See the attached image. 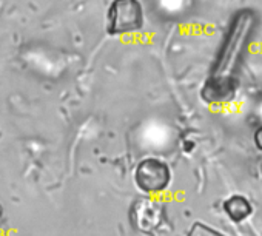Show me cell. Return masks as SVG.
Instances as JSON below:
<instances>
[{
    "label": "cell",
    "instance_id": "cell-1",
    "mask_svg": "<svg viewBox=\"0 0 262 236\" xmlns=\"http://www.w3.org/2000/svg\"><path fill=\"white\" fill-rule=\"evenodd\" d=\"M256 27V16L250 10L239 11L221 47V51L216 57L211 74L202 88V97L207 102H224L234 94L236 80L234 68L237 67L248 42Z\"/></svg>",
    "mask_w": 262,
    "mask_h": 236
},
{
    "label": "cell",
    "instance_id": "cell-2",
    "mask_svg": "<svg viewBox=\"0 0 262 236\" xmlns=\"http://www.w3.org/2000/svg\"><path fill=\"white\" fill-rule=\"evenodd\" d=\"M106 31L111 36L136 33L144 27V8L139 0H113L106 14Z\"/></svg>",
    "mask_w": 262,
    "mask_h": 236
},
{
    "label": "cell",
    "instance_id": "cell-3",
    "mask_svg": "<svg viewBox=\"0 0 262 236\" xmlns=\"http://www.w3.org/2000/svg\"><path fill=\"white\" fill-rule=\"evenodd\" d=\"M135 181L144 193L156 195L168 187L171 181V171L162 159L145 158L136 167Z\"/></svg>",
    "mask_w": 262,
    "mask_h": 236
},
{
    "label": "cell",
    "instance_id": "cell-4",
    "mask_svg": "<svg viewBox=\"0 0 262 236\" xmlns=\"http://www.w3.org/2000/svg\"><path fill=\"white\" fill-rule=\"evenodd\" d=\"M164 221V207L150 198L138 199L131 207V222L142 233H151Z\"/></svg>",
    "mask_w": 262,
    "mask_h": 236
},
{
    "label": "cell",
    "instance_id": "cell-5",
    "mask_svg": "<svg viewBox=\"0 0 262 236\" xmlns=\"http://www.w3.org/2000/svg\"><path fill=\"white\" fill-rule=\"evenodd\" d=\"M224 210L234 222H242L251 214V204L242 195H233L224 202Z\"/></svg>",
    "mask_w": 262,
    "mask_h": 236
},
{
    "label": "cell",
    "instance_id": "cell-6",
    "mask_svg": "<svg viewBox=\"0 0 262 236\" xmlns=\"http://www.w3.org/2000/svg\"><path fill=\"white\" fill-rule=\"evenodd\" d=\"M187 236H227V234H224V233H221L219 230L211 228V227H208V225H205V224L196 222V224L190 228V231H188Z\"/></svg>",
    "mask_w": 262,
    "mask_h": 236
},
{
    "label": "cell",
    "instance_id": "cell-7",
    "mask_svg": "<svg viewBox=\"0 0 262 236\" xmlns=\"http://www.w3.org/2000/svg\"><path fill=\"white\" fill-rule=\"evenodd\" d=\"M254 144L257 145L259 150H262V127H259L254 133Z\"/></svg>",
    "mask_w": 262,
    "mask_h": 236
},
{
    "label": "cell",
    "instance_id": "cell-8",
    "mask_svg": "<svg viewBox=\"0 0 262 236\" xmlns=\"http://www.w3.org/2000/svg\"><path fill=\"white\" fill-rule=\"evenodd\" d=\"M2 218H4V207L0 204V222H2Z\"/></svg>",
    "mask_w": 262,
    "mask_h": 236
}]
</instances>
